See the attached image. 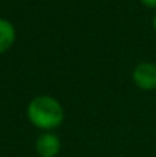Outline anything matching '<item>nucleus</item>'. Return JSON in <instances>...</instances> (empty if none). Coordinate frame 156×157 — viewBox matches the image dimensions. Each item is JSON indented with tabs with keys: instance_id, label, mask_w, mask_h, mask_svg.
<instances>
[{
	"instance_id": "4",
	"label": "nucleus",
	"mask_w": 156,
	"mask_h": 157,
	"mask_svg": "<svg viewBox=\"0 0 156 157\" xmlns=\"http://www.w3.org/2000/svg\"><path fill=\"white\" fill-rule=\"evenodd\" d=\"M14 40H15V29H14V26L9 21L0 18V53L6 52L12 46Z\"/></svg>"
},
{
	"instance_id": "2",
	"label": "nucleus",
	"mask_w": 156,
	"mask_h": 157,
	"mask_svg": "<svg viewBox=\"0 0 156 157\" xmlns=\"http://www.w3.org/2000/svg\"><path fill=\"white\" fill-rule=\"evenodd\" d=\"M133 81L141 90H155L156 64H153V63H139L133 69Z\"/></svg>"
},
{
	"instance_id": "1",
	"label": "nucleus",
	"mask_w": 156,
	"mask_h": 157,
	"mask_svg": "<svg viewBox=\"0 0 156 157\" xmlns=\"http://www.w3.org/2000/svg\"><path fill=\"white\" fill-rule=\"evenodd\" d=\"M28 117L35 127L42 130H52L61 125L64 119V111L55 98L45 95L37 96L29 102Z\"/></svg>"
},
{
	"instance_id": "3",
	"label": "nucleus",
	"mask_w": 156,
	"mask_h": 157,
	"mask_svg": "<svg viewBox=\"0 0 156 157\" xmlns=\"http://www.w3.org/2000/svg\"><path fill=\"white\" fill-rule=\"evenodd\" d=\"M60 139L52 133L42 134L35 142V150L40 157H55L60 153Z\"/></svg>"
},
{
	"instance_id": "5",
	"label": "nucleus",
	"mask_w": 156,
	"mask_h": 157,
	"mask_svg": "<svg viewBox=\"0 0 156 157\" xmlns=\"http://www.w3.org/2000/svg\"><path fill=\"white\" fill-rule=\"evenodd\" d=\"M141 3L147 8H156V0H141Z\"/></svg>"
},
{
	"instance_id": "6",
	"label": "nucleus",
	"mask_w": 156,
	"mask_h": 157,
	"mask_svg": "<svg viewBox=\"0 0 156 157\" xmlns=\"http://www.w3.org/2000/svg\"><path fill=\"white\" fill-rule=\"evenodd\" d=\"M153 28H155V31H156V15H155V18H153Z\"/></svg>"
}]
</instances>
